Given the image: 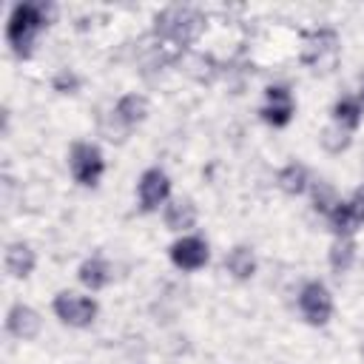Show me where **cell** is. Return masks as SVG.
<instances>
[{"instance_id":"2e32d148","label":"cell","mask_w":364,"mask_h":364,"mask_svg":"<svg viewBox=\"0 0 364 364\" xmlns=\"http://www.w3.org/2000/svg\"><path fill=\"white\" fill-rule=\"evenodd\" d=\"M165 225L171 230H191L196 225V205L191 199H173L165 205Z\"/></svg>"},{"instance_id":"44dd1931","label":"cell","mask_w":364,"mask_h":364,"mask_svg":"<svg viewBox=\"0 0 364 364\" xmlns=\"http://www.w3.org/2000/svg\"><path fill=\"white\" fill-rule=\"evenodd\" d=\"M100 134H102L108 142H125V139H128V134H131V128H128V125H122V122H119V117H117L114 111H108V114L100 119Z\"/></svg>"},{"instance_id":"9c48e42d","label":"cell","mask_w":364,"mask_h":364,"mask_svg":"<svg viewBox=\"0 0 364 364\" xmlns=\"http://www.w3.org/2000/svg\"><path fill=\"white\" fill-rule=\"evenodd\" d=\"M168 193H171V179H168V173H165L162 168H148V171H142L139 185H136V196H139V208H142L145 213L156 210V208L168 199Z\"/></svg>"},{"instance_id":"52a82bcc","label":"cell","mask_w":364,"mask_h":364,"mask_svg":"<svg viewBox=\"0 0 364 364\" xmlns=\"http://www.w3.org/2000/svg\"><path fill=\"white\" fill-rule=\"evenodd\" d=\"M327 222L336 236H353L364 225V188H358L350 199H338V205L327 213Z\"/></svg>"},{"instance_id":"9a60e30c","label":"cell","mask_w":364,"mask_h":364,"mask_svg":"<svg viewBox=\"0 0 364 364\" xmlns=\"http://www.w3.org/2000/svg\"><path fill=\"white\" fill-rule=\"evenodd\" d=\"M114 114L119 117L122 125L134 128V125H139V122L148 117V100H145L142 94H125V97L117 100Z\"/></svg>"},{"instance_id":"ffe728a7","label":"cell","mask_w":364,"mask_h":364,"mask_svg":"<svg viewBox=\"0 0 364 364\" xmlns=\"http://www.w3.org/2000/svg\"><path fill=\"white\" fill-rule=\"evenodd\" d=\"M361 114H364V111H361V105H358V97H341V100L333 105V119L341 122V125L350 128V131L358 128Z\"/></svg>"},{"instance_id":"6da1fadb","label":"cell","mask_w":364,"mask_h":364,"mask_svg":"<svg viewBox=\"0 0 364 364\" xmlns=\"http://www.w3.org/2000/svg\"><path fill=\"white\" fill-rule=\"evenodd\" d=\"M51 11L54 9L48 3H17L11 9L6 37H9V46H11V51L17 57H28L31 54V46H34L40 28L48 26Z\"/></svg>"},{"instance_id":"5b68a950","label":"cell","mask_w":364,"mask_h":364,"mask_svg":"<svg viewBox=\"0 0 364 364\" xmlns=\"http://www.w3.org/2000/svg\"><path fill=\"white\" fill-rule=\"evenodd\" d=\"M54 316L68 327H91L97 318V301L91 296H80L74 290H60L51 304Z\"/></svg>"},{"instance_id":"d6986e66","label":"cell","mask_w":364,"mask_h":364,"mask_svg":"<svg viewBox=\"0 0 364 364\" xmlns=\"http://www.w3.org/2000/svg\"><path fill=\"white\" fill-rule=\"evenodd\" d=\"M355 262V242L353 236H336V242L330 245V267L336 273H347Z\"/></svg>"},{"instance_id":"d4e9b609","label":"cell","mask_w":364,"mask_h":364,"mask_svg":"<svg viewBox=\"0 0 364 364\" xmlns=\"http://www.w3.org/2000/svg\"><path fill=\"white\" fill-rule=\"evenodd\" d=\"M358 105H361V111H364V88H361V94H358Z\"/></svg>"},{"instance_id":"603a6c76","label":"cell","mask_w":364,"mask_h":364,"mask_svg":"<svg viewBox=\"0 0 364 364\" xmlns=\"http://www.w3.org/2000/svg\"><path fill=\"white\" fill-rule=\"evenodd\" d=\"M188 74L191 77H196V80H202V82H210L213 80V60L210 57H202V54H193L191 60H188Z\"/></svg>"},{"instance_id":"ba28073f","label":"cell","mask_w":364,"mask_h":364,"mask_svg":"<svg viewBox=\"0 0 364 364\" xmlns=\"http://www.w3.org/2000/svg\"><path fill=\"white\" fill-rule=\"evenodd\" d=\"M293 111H296V102H293V94L287 85H267L264 88V105L259 114L267 125L284 128L293 119Z\"/></svg>"},{"instance_id":"8fae6325","label":"cell","mask_w":364,"mask_h":364,"mask_svg":"<svg viewBox=\"0 0 364 364\" xmlns=\"http://www.w3.org/2000/svg\"><path fill=\"white\" fill-rule=\"evenodd\" d=\"M43 321H40V313L31 310L28 304H14L6 316V330L14 336V338H23V341H31L37 338Z\"/></svg>"},{"instance_id":"4fadbf2b","label":"cell","mask_w":364,"mask_h":364,"mask_svg":"<svg viewBox=\"0 0 364 364\" xmlns=\"http://www.w3.org/2000/svg\"><path fill=\"white\" fill-rule=\"evenodd\" d=\"M77 279H80V284L88 287V290H102V287L111 282V264H108L102 256H91V259H85V262L80 264Z\"/></svg>"},{"instance_id":"e0dca14e","label":"cell","mask_w":364,"mask_h":364,"mask_svg":"<svg viewBox=\"0 0 364 364\" xmlns=\"http://www.w3.org/2000/svg\"><path fill=\"white\" fill-rule=\"evenodd\" d=\"M276 182H279V188H282L287 196H299V193L307 191L310 176H307V168H304L301 162H287V165L276 173Z\"/></svg>"},{"instance_id":"277c9868","label":"cell","mask_w":364,"mask_h":364,"mask_svg":"<svg viewBox=\"0 0 364 364\" xmlns=\"http://www.w3.org/2000/svg\"><path fill=\"white\" fill-rule=\"evenodd\" d=\"M68 171L74 176V182L85 185V188H94L105 171V159H102V151L91 142H74L71 151H68Z\"/></svg>"},{"instance_id":"3957f363","label":"cell","mask_w":364,"mask_h":364,"mask_svg":"<svg viewBox=\"0 0 364 364\" xmlns=\"http://www.w3.org/2000/svg\"><path fill=\"white\" fill-rule=\"evenodd\" d=\"M338 34L333 28H318V31H310L304 37V48H301V63L310 65L316 74L321 71H333L336 63H338Z\"/></svg>"},{"instance_id":"484cf974","label":"cell","mask_w":364,"mask_h":364,"mask_svg":"<svg viewBox=\"0 0 364 364\" xmlns=\"http://www.w3.org/2000/svg\"><path fill=\"white\" fill-rule=\"evenodd\" d=\"M361 355H364V347H361Z\"/></svg>"},{"instance_id":"5bb4252c","label":"cell","mask_w":364,"mask_h":364,"mask_svg":"<svg viewBox=\"0 0 364 364\" xmlns=\"http://www.w3.org/2000/svg\"><path fill=\"white\" fill-rule=\"evenodd\" d=\"M225 270H228L233 279L247 282V279L256 273V256H253V250H250L247 245H236L233 250H228V256H225Z\"/></svg>"},{"instance_id":"ac0fdd59","label":"cell","mask_w":364,"mask_h":364,"mask_svg":"<svg viewBox=\"0 0 364 364\" xmlns=\"http://www.w3.org/2000/svg\"><path fill=\"white\" fill-rule=\"evenodd\" d=\"M318 142H321V148H324L327 154H341V151H347V148H350V142H353V131L333 119L330 125H324V128H321Z\"/></svg>"},{"instance_id":"cb8c5ba5","label":"cell","mask_w":364,"mask_h":364,"mask_svg":"<svg viewBox=\"0 0 364 364\" xmlns=\"http://www.w3.org/2000/svg\"><path fill=\"white\" fill-rule=\"evenodd\" d=\"M54 88L60 91V94H74L77 88H80V80H77V74L74 71H60L57 77H54Z\"/></svg>"},{"instance_id":"7a4b0ae2","label":"cell","mask_w":364,"mask_h":364,"mask_svg":"<svg viewBox=\"0 0 364 364\" xmlns=\"http://www.w3.org/2000/svg\"><path fill=\"white\" fill-rule=\"evenodd\" d=\"M202 28L205 17L191 6H168L154 17V34L173 48L191 46L202 34Z\"/></svg>"},{"instance_id":"30bf717a","label":"cell","mask_w":364,"mask_h":364,"mask_svg":"<svg viewBox=\"0 0 364 364\" xmlns=\"http://www.w3.org/2000/svg\"><path fill=\"white\" fill-rule=\"evenodd\" d=\"M171 262L179 267V270H199L208 264L210 259V250H208V242L202 236H182L171 245Z\"/></svg>"},{"instance_id":"7402d4cb","label":"cell","mask_w":364,"mask_h":364,"mask_svg":"<svg viewBox=\"0 0 364 364\" xmlns=\"http://www.w3.org/2000/svg\"><path fill=\"white\" fill-rule=\"evenodd\" d=\"M336 205H338L336 188H333L330 182H316V185H313V208H316L318 213H324V216H327Z\"/></svg>"},{"instance_id":"8992f818","label":"cell","mask_w":364,"mask_h":364,"mask_svg":"<svg viewBox=\"0 0 364 364\" xmlns=\"http://www.w3.org/2000/svg\"><path fill=\"white\" fill-rule=\"evenodd\" d=\"M299 310H301L304 321L313 324V327H324L330 321V316H333V296L324 287V282L313 279V282H307L301 287V293H299Z\"/></svg>"},{"instance_id":"7c38bea8","label":"cell","mask_w":364,"mask_h":364,"mask_svg":"<svg viewBox=\"0 0 364 364\" xmlns=\"http://www.w3.org/2000/svg\"><path fill=\"white\" fill-rule=\"evenodd\" d=\"M6 273L11 276V279H26L31 270H34V264H37V256H34V250H31V245H26V242H11L9 247H6Z\"/></svg>"}]
</instances>
